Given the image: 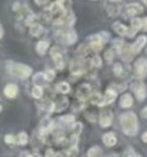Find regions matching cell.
I'll return each instance as SVG.
<instances>
[{
	"instance_id": "obj_20",
	"label": "cell",
	"mask_w": 147,
	"mask_h": 157,
	"mask_svg": "<svg viewBox=\"0 0 147 157\" xmlns=\"http://www.w3.org/2000/svg\"><path fill=\"white\" fill-rule=\"evenodd\" d=\"M52 128V122L48 118H45L42 120L41 125V134H48Z\"/></svg>"
},
{
	"instance_id": "obj_21",
	"label": "cell",
	"mask_w": 147,
	"mask_h": 157,
	"mask_svg": "<svg viewBox=\"0 0 147 157\" xmlns=\"http://www.w3.org/2000/svg\"><path fill=\"white\" fill-rule=\"evenodd\" d=\"M48 48H49L48 42H46V41H39L38 44H36L35 50H36V52H38V54L45 55V52L48 51Z\"/></svg>"
},
{
	"instance_id": "obj_34",
	"label": "cell",
	"mask_w": 147,
	"mask_h": 157,
	"mask_svg": "<svg viewBox=\"0 0 147 157\" xmlns=\"http://www.w3.org/2000/svg\"><path fill=\"white\" fill-rule=\"evenodd\" d=\"M125 157H138V155L136 154V153L134 152V150L133 149H128L127 151L125 152L124 154Z\"/></svg>"
},
{
	"instance_id": "obj_8",
	"label": "cell",
	"mask_w": 147,
	"mask_h": 157,
	"mask_svg": "<svg viewBox=\"0 0 147 157\" xmlns=\"http://www.w3.org/2000/svg\"><path fill=\"white\" fill-rule=\"evenodd\" d=\"M140 29H142V19H140L138 17H134L132 18L131 21V25L128 28V31H127V36L128 38H133L137 32H139Z\"/></svg>"
},
{
	"instance_id": "obj_41",
	"label": "cell",
	"mask_w": 147,
	"mask_h": 157,
	"mask_svg": "<svg viewBox=\"0 0 147 157\" xmlns=\"http://www.w3.org/2000/svg\"><path fill=\"white\" fill-rule=\"evenodd\" d=\"M142 139H143V142H147V132H145L144 134H143Z\"/></svg>"
},
{
	"instance_id": "obj_10",
	"label": "cell",
	"mask_w": 147,
	"mask_h": 157,
	"mask_svg": "<svg viewBox=\"0 0 147 157\" xmlns=\"http://www.w3.org/2000/svg\"><path fill=\"white\" fill-rule=\"evenodd\" d=\"M77 96L81 101H85V99L91 96V87L88 84L80 85L78 87V90H77Z\"/></svg>"
},
{
	"instance_id": "obj_11",
	"label": "cell",
	"mask_w": 147,
	"mask_h": 157,
	"mask_svg": "<svg viewBox=\"0 0 147 157\" xmlns=\"http://www.w3.org/2000/svg\"><path fill=\"white\" fill-rule=\"evenodd\" d=\"M146 41H147V39L145 36H139L136 41L134 42V44L131 46V50H132L133 54H137V53H139L141 51L142 48L146 44Z\"/></svg>"
},
{
	"instance_id": "obj_22",
	"label": "cell",
	"mask_w": 147,
	"mask_h": 157,
	"mask_svg": "<svg viewBox=\"0 0 147 157\" xmlns=\"http://www.w3.org/2000/svg\"><path fill=\"white\" fill-rule=\"evenodd\" d=\"M113 72L116 76L118 77H123L125 74H126V71H125V68L123 67L121 63H116L114 65V68H113Z\"/></svg>"
},
{
	"instance_id": "obj_19",
	"label": "cell",
	"mask_w": 147,
	"mask_h": 157,
	"mask_svg": "<svg viewBox=\"0 0 147 157\" xmlns=\"http://www.w3.org/2000/svg\"><path fill=\"white\" fill-rule=\"evenodd\" d=\"M103 142H104L105 145L111 147V146H114L116 144L117 138L112 132H109V133H107V134H105L104 136H103Z\"/></svg>"
},
{
	"instance_id": "obj_37",
	"label": "cell",
	"mask_w": 147,
	"mask_h": 157,
	"mask_svg": "<svg viewBox=\"0 0 147 157\" xmlns=\"http://www.w3.org/2000/svg\"><path fill=\"white\" fill-rule=\"evenodd\" d=\"M19 157H31V156L27 151H22L20 152V154H19Z\"/></svg>"
},
{
	"instance_id": "obj_43",
	"label": "cell",
	"mask_w": 147,
	"mask_h": 157,
	"mask_svg": "<svg viewBox=\"0 0 147 157\" xmlns=\"http://www.w3.org/2000/svg\"><path fill=\"white\" fill-rule=\"evenodd\" d=\"M142 2L144 3V4H147V0H142Z\"/></svg>"
},
{
	"instance_id": "obj_40",
	"label": "cell",
	"mask_w": 147,
	"mask_h": 157,
	"mask_svg": "<svg viewBox=\"0 0 147 157\" xmlns=\"http://www.w3.org/2000/svg\"><path fill=\"white\" fill-rule=\"evenodd\" d=\"M146 112H147V108H144V109H143L142 113H141V116H142L143 119L146 118Z\"/></svg>"
},
{
	"instance_id": "obj_38",
	"label": "cell",
	"mask_w": 147,
	"mask_h": 157,
	"mask_svg": "<svg viewBox=\"0 0 147 157\" xmlns=\"http://www.w3.org/2000/svg\"><path fill=\"white\" fill-rule=\"evenodd\" d=\"M142 31H146V17L142 18Z\"/></svg>"
},
{
	"instance_id": "obj_23",
	"label": "cell",
	"mask_w": 147,
	"mask_h": 157,
	"mask_svg": "<svg viewBox=\"0 0 147 157\" xmlns=\"http://www.w3.org/2000/svg\"><path fill=\"white\" fill-rule=\"evenodd\" d=\"M102 156V150L100 147L95 146L91 148L88 151V157H101Z\"/></svg>"
},
{
	"instance_id": "obj_16",
	"label": "cell",
	"mask_w": 147,
	"mask_h": 157,
	"mask_svg": "<svg viewBox=\"0 0 147 157\" xmlns=\"http://www.w3.org/2000/svg\"><path fill=\"white\" fill-rule=\"evenodd\" d=\"M17 92H18V87L15 84H13V83H9L4 88V94L9 98H15Z\"/></svg>"
},
{
	"instance_id": "obj_7",
	"label": "cell",
	"mask_w": 147,
	"mask_h": 157,
	"mask_svg": "<svg viewBox=\"0 0 147 157\" xmlns=\"http://www.w3.org/2000/svg\"><path fill=\"white\" fill-rule=\"evenodd\" d=\"M147 72V62L144 58H140L135 62V74L137 78H144Z\"/></svg>"
},
{
	"instance_id": "obj_35",
	"label": "cell",
	"mask_w": 147,
	"mask_h": 157,
	"mask_svg": "<svg viewBox=\"0 0 147 157\" xmlns=\"http://www.w3.org/2000/svg\"><path fill=\"white\" fill-rule=\"evenodd\" d=\"M45 157H56V153L53 152V150L48 149V151L45 152Z\"/></svg>"
},
{
	"instance_id": "obj_42",
	"label": "cell",
	"mask_w": 147,
	"mask_h": 157,
	"mask_svg": "<svg viewBox=\"0 0 147 157\" xmlns=\"http://www.w3.org/2000/svg\"><path fill=\"white\" fill-rule=\"evenodd\" d=\"M120 1H122V0H109V2H114V3L120 2Z\"/></svg>"
},
{
	"instance_id": "obj_29",
	"label": "cell",
	"mask_w": 147,
	"mask_h": 157,
	"mask_svg": "<svg viewBox=\"0 0 147 157\" xmlns=\"http://www.w3.org/2000/svg\"><path fill=\"white\" fill-rule=\"evenodd\" d=\"M91 64L93 66H95V67H100V66L102 65V60H101V58H100V56L96 55V56L93 57L92 60H91Z\"/></svg>"
},
{
	"instance_id": "obj_24",
	"label": "cell",
	"mask_w": 147,
	"mask_h": 157,
	"mask_svg": "<svg viewBox=\"0 0 147 157\" xmlns=\"http://www.w3.org/2000/svg\"><path fill=\"white\" fill-rule=\"evenodd\" d=\"M56 89H58V91L62 92V93H68L70 91V84L66 82H59L58 83V85H56Z\"/></svg>"
},
{
	"instance_id": "obj_6",
	"label": "cell",
	"mask_w": 147,
	"mask_h": 157,
	"mask_svg": "<svg viewBox=\"0 0 147 157\" xmlns=\"http://www.w3.org/2000/svg\"><path fill=\"white\" fill-rule=\"evenodd\" d=\"M131 89L135 92L136 98L139 99L140 101H144L145 96H146V89H145V84L139 80L134 81L131 85Z\"/></svg>"
},
{
	"instance_id": "obj_4",
	"label": "cell",
	"mask_w": 147,
	"mask_h": 157,
	"mask_svg": "<svg viewBox=\"0 0 147 157\" xmlns=\"http://www.w3.org/2000/svg\"><path fill=\"white\" fill-rule=\"evenodd\" d=\"M51 56L53 60V63H55L56 67L62 70L65 67V60H63V53L61 51V49L59 47H52L51 49Z\"/></svg>"
},
{
	"instance_id": "obj_39",
	"label": "cell",
	"mask_w": 147,
	"mask_h": 157,
	"mask_svg": "<svg viewBox=\"0 0 147 157\" xmlns=\"http://www.w3.org/2000/svg\"><path fill=\"white\" fill-rule=\"evenodd\" d=\"M3 34H4V29H3L2 25H1V23H0V39H2Z\"/></svg>"
},
{
	"instance_id": "obj_25",
	"label": "cell",
	"mask_w": 147,
	"mask_h": 157,
	"mask_svg": "<svg viewBox=\"0 0 147 157\" xmlns=\"http://www.w3.org/2000/svg\"><path fill=\"white\" fill-rule=\"evenodd\" d=\"M32 95L34 98H41L42 96V88L39 85H34L32 88Z\"/></svg>"
},
{
	"instance_id": "obj_17",
	"label": "cell",
	"mask_w": 147,
	"mask_h": 157,
	"mask_svg": "<svg viewBox=\"0 0 147 157\" xmlns=\"http://www.w3.org/2000/svg\"><path fill=\"white\" fill-rule=\"evenodd\" d=\"M113 29L114 31L118 34L119 36H126L127 35V31H128V26H126L125 25H123L122 22L120 21H115L113 23Z\"/></svg>"
},
{
	"instance_id": "obj_30",
	"label": "cell",
	"mask_w": 147,
	"mask_h": 157,
	"mask_svg": "<svg viewBox=\"0 0 147 157\" xmlns=\"http://www.w3.org/2000/svg\"><path fill=\"white\" fill-rule=\"evenodd\" d=\"M61 121L63 123H65L66 125H71V124H74V122H75V119H74V117L69 115V116H63L62 117Z\"/></svg>"
},
{
	"instance_id": "obj_32",
	"label": "cell",
	"mask_w": 147,
	"mask_h": 157,
	"mask_svg": "<svg viewBox=\"0 0 147 157\" xmlns=\"http://www.w3.org/2000/svg\"><path fill=\"white\" fill-rule=\"evenodd\" d=\"M73 131H74V136H78L82 131V125L81 124H74L73 127Z\"/></svg>"
},
{
	"instance_id": "obj_9",
	"label": "cell",
	"mask_w": 147,
	"mask_h": 157,
	"mask_svg": "<svg viewBox=\"0 0 147 157\" xmlns=\"http://www.w3.org/2000/svg\"><path fill=\"white\" fill-rule=\"evenodd\" d=\"M112 120H113V115L111 111L109 109H105V111H102L100 113V125H101L103 128H107L112 124Z\"/></svg>"
},
{
	"instance_id": "obj_44",
	"label": "cell",
	"mask_w": 147,
	"mask_h": 157,
	"mask_svg": "<svg viewBox=\"0 0 147 157\" xmlns=\"http://www.w3.org/2000/svg\"><path fill=\"white\" fill-rule=\"evenodd\" d=\"M1 109H2V106H1V105H0V111H1Z\"/></svg>"
},
{
	"instance_id": "obj_26",
	"label": "cell",
	"mask_w": 147,
	"mask_h": 157,
	"mask_svg": "<svg viewBox=\"0 0 147 157\" xmlns=\"http://www.w3.org/2000/svg\"><path fill=\"white\" fill-rule=\"evenodd\" d=\"M27 141H28V137H27V135H26V133H24V132L19 133L18 136H17V142H18V144L25 145L26 143H27Z\"/></svg>"
},
{
	"instance_id": "obj_33",
	"label": "cell",
	"mask_w": 147,
	"mask_h": 157,
	"mask_svg": "<svg viewBox=\"0 0 147 157\" xmlns=\"http://www.w3.org/2000/svg\"><path fill=\"white\" fill-rule=\"evenodd\" d=\"M5 142L9 145H13L15 143V138L13 135H6L5 136Z\"/></svg>"
},
{
	"instance_id": "obj_28",
	"label": "cell",
	"mask_w": 147,
	"mask_h": 157,
	"mask_svg": "<svg viewBox=\"0 0 147 157\" xmlns=\"http://www.w3.org/2000/svg\"><path fill=\"white\" fill-rule=\"evenodd\" d=\"M114 52H113V50L112 49H109V50H107V51L105 52V59H106V61L108 64H111L112 63V60L113 58H114Z\"/></svg>"
},
{
	"instance_id": "obj_27",
	"label": "cell",
	"mask_w": 147,
	"mask_h": 157,
	"mask_svg": "<svg viewBox=\"0 0 147 157\" xmlns=\"http://www.w3.org/2000/svg\"><path fill=\"white\" fill-rule=\"evenodd\" d=\"M102 98H103V96L100 95L99 93H95V94L91 95L92 102L95 103V105H102Z\"/></svg>"
},
{
	"instance_id": "obj_18",
	"label": "cell",
	"mask_w": 147,
	"mask_h": 157,
	"mask_svg": "<svg viewBox=\"0 0 147 157\" xmlns=\"http://www.w3.org/2000/svg\"><path fill=\"white\" fill-rule=\"evenodd\" d=\"M132 105H133V98L129 93H125V94H123L121 96V98H120V106L127 109L130 108Z\"/></svg>"
},
{
	"instance_id": "obj_15",
	"label": "cell",
	"mask_w": 147,
	"mask_h": 157,
	"mask_svg": "<svg viewBox=\"0 0 147 157\" xmlns=\"http://www.w3.org/2000/svg\"><path fill=\"white\" fill-rule=\"evenodd\" d=\"M43 33V28L41 23L38 22H33L32 25H29V34H30L32 36H35L38 38Z\"/></svg>"
},
{
	"instance_id": "obj_12",
	"label": "cell",
	"mask_w": 147,
	"mask_h": 157,
	"mask_svg": "<svg viewBox=\"0 0 147 157\" xmlns=\"http://www.w3.org/2000/svg\"><path fill=\"white\" fill-rule=\"evenodd\" d=\"M106 10L111 17H115V16L118 15L120 11H121V6L118 5V3L108 2L106 5Z\"/></svg>"
},
{
	"instance_id": "obj_1",
	"label": "cell",
	"mask_w": 147,
	"mask_h": 157,
	"mask_svg": "<svg viewBox=\"0 0 147 157\" xmlns=\"http://www.w3.org/2000/svg\"><path fill=\"white\" fill-rule=\"evenodd\" d=\"M121 125L123 132L126 135L134 136L138 131V123H137V117L134 113L128 112L121 116Z\"/></svg>"
},
{
	"instance_id": "obj_36",
	"label": "cell",
	"mask_w": 147,
	"mask_h": 157,
	"mask_svg": "<svg viewBox=\"0 0 147 157\" xmlns=\"http://www.w3.org/2000/svg\"><path fill=\"white\" fill-rule=\"evenodd\" d=\"M34 1L38 5H45L49 2V0H34Z\"/></svg>"
},
{
	"instance_id": "obj_5",
	"label": "cell",
	"mask_w": 147,
	"mask_h": 157,
	"mask_svg": "<svg viewBox=\"0 0 147 157\" xmlns=\"http://www.w3.org/2000/svg\"><path fill=\"white\" fill-rule=\"evenodd\" d=\"M143 7L139 3H129L125 6V11H124V16L125 17H133L135 15H138L140 13L143 12Z\"/></svg>"
},
{
	"instance_id": "obj_14",
	"label": "cell",
	"mask_w": 147,
	"mask_h": 157,
	"mask_svg": "<svg viewBox=\"0 0 147 157\" xmlns=\"http://www.w3.org/2000/svg\"><path fill=\"white\" fill-rule=\"evenodd\" d=\"M120 54L122 56V59L124 60V61H131V59L133 58V54L132 50H131V46H128L124 44V46L122 47L121 51H120Z\"/></svg>"
},
{
	"instance_id": "obj_2",
	"label": "cell",
	"mask_w": 147,
	"mask_h": 157,
	"mask_svg": "<svg viewBox=\"0 0 147 157\" xmlns=\"http://www.w3.org/2000/svg\"><path fill=\"white\" fill-rule=\"evenodd\" d=\"M6 69L11 75L19 78H27L32 73V69L29 66L12 61H8L6 63Z\"/></svg>"
},
{
	"instance_id": "obj_13",
	"label": "cell",
	"mask_w": 147,
	"mask_h": 157,
	"mask_svg": "<svg viewBox=\"0 0 147 157\" xmlns=\"http://www.w3.org/2000/svg\"><path fill=\"white\" fill-rule=\"evenodd\" d=\"M116 96H117L116 91H114V90H112L111 88L107 89V90H106L105 95L103 96V98H102V105H109V103L113 102V101H115Z\"/></svg>"
},
{
	"instance_id": "obj_31",
	"label": "cell",
	"mask_w": 147,
	"mask_h": 157,
	"mask_svg": "<svg viewBox=\"0 0 147 157\" xmlns=\"http://www.w3.org/2000/svg\"><path fill=\"white\" fill-rule=\"evenodd\" d=\"M55 71L53 70H48L45 74H43V77L45 78V80H48V81H52V80H53V78H55Z\"/></svg>"
},
{
	"instance_id": "obj_3",
	"label": "cell",
	"mask_w": 147,
	"mask_h": 157,
	"mask_svg": "<svg viewBox=\"0 0 147 157\" xmlns=\"http://www.w3.org/2000/svg\"><path fill=\"white\" fill-rule=\"evenodd\" d=\"M110 39V34L108 32H101L97 35L90 36L88 39L89 43V48L93 50L94 52L100 51L106 42H108Z\"/></svg>"
}]
</instances>
